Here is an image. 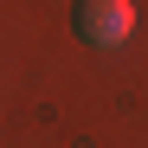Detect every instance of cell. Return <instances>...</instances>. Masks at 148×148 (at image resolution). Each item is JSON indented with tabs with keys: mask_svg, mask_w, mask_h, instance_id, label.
Returning a JSON list of instances; mask_svg holds the SVG:
<instances>
[{
	"mask_svg": "<svg viewBox=\"0 0 148 148\" xmlns=\"http://www.w3.org/2000/svg\"><path fill=\"white\" fill-rule=\"evenodd\" d=\"M77 39L97 45V52H110V45H122L135 32V0H77Z\"/></svg>",
	"mask_w": 148,
	"mask_h": 148,
	"instance_id": "obj_1",
	"label": "cell"
}]
</instances>
